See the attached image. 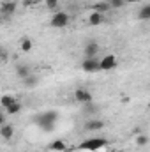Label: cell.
I'll return each instance as SVG.
<instances>
[{
  "label": "cell",
  "mask_w": 150,
  "mask_h": 152,
  "mask_svg": "<svg viewBox=\"0 0 150 152\" xmlns=\"http://www.w3.org/2000/svg\"><path fill=\"white\" fill-rule=\"evenodd\" d=\"M58 120V113L50 110V112H44L42 115L37 117V124L42 127V131H53L55 129V124Z\"/></svg>",
  "instance_id": "1"
},
{
  "label": "cell",
  "mask_w": 150,
  "mask_h": 152,
  "mask_svg": "<svg viewBox=\"0 0 150 152\" xmlns=\"http://www.w3.org/2000/svg\"><path fill=\"white\" fill-rule=\"evenodd\" d=\"M106 145H108L106 138H88V140L81 142L78 145V149H81V151H99V149H103Z\"/></svg>",
  "instance_id": "2"
},
{
  "label": "cell",
  "mask_w": 150,
  "mask_h": 152,
  "mask_svg": "<svg viewBox=\"0 0 150 152\" xmlns=\"http://www.w3.org/2000/svg\"><path fill=\"white\" fill-rule=\"evenodd\" d=\"M69 20H71V18H69L67 12L58 11V12H55L53 18H51V27H53V28H64V27H67Z\"/></svg>",
  "instance_id": "3"
},
{
  "label": "cell",
  "mask_w": 150,
  "mask_h": 152,
  "mask_svg": "<svg viewBox=\"0 0 150 152\" xmlns=\"http://www.w3.org/2000/svg\"><path fill=\"white\" fill-rule=\"evenodd\" d=\"M74 99L79 103V104L92 103V92L87 90V88H76L74 90Z\"/></svg>",
  "instance_id": "4"
},
{
  "label": "cell",
  "mask_w": 150,
  "mask_h": 152,
  "mask_svg": "<svg viewBox=\"0 0 150 152\" xmlns=\"http://www.w3.org/2000/svg\"><path fill=\"white\" fill-rule=\"evenodd\" d=\"M99 64H101V60H97V57H94V58H85L83 64H81V69H83L85 73H95V71H101V69H99Z\"/></svg>",
  "instance_id": "5"
},
{
  "label": "cell",
  "mask_w": 150,
  "mask_h": 152,
  "mask_svg": "<svg viewBox=\"0 0 150 152\" xmlns=\"http://www.w3.org/2000/svg\"><path fill=\"white\" fill-rule=\"evenodd\" d=\"M115 67H117V57L115 55H106L101 58V64H99L101 71H111Z\"/></svg>",
  "instance_id": "6"
},
{
  "label": "cell",
  "mask_w": 150,
  "mask_h": 152,
  "mask_svg": "<svg viewBox=\"0 0 150 152\" xmlns=\"http://www.w3.org/2000/svg\"><path fill=\"white\" fill-rule=\"evenodd\" d=\"M99 44L95 42V41H90L88 44H85V48H83V53H85V58H94V57H97V53H99Z\"/></svg>",
  "instance_id": "7"
},
{
  "label": "cell",
  "mask_w": 150,
  "mask_h": 152,
  "mask_svg": "<svg viewBox=\"0 0 150 152\" xmlns=\"http://www.w3.org/2000/svg\"><path fill=\"white\" fill-rule=\"evenodd\" d=\"M103 127H104V122L99 120V118H88V120L85 122V129H87V131H99V129H103Z\"/></svg>",
  "instance_id": "8"
},
{
  "label": "cell",
  "mask_w": 150,
  "mask_h": 152,
  "mask_svg": "<svg viewBox=\"0 0 150 152\" xmlns=\"http://www.w3.org/2000/svg\"><path fill=\"white\" fill-rule=\"evenodd\" d=\"M14 11H16V0H12V2H4V4H2V14H4V16L14 14Z\"/></svg>",
  "instance_id": "9"
},
{
  "label": "cell",
  "mask_w": 150,
  "mask_h": 152,
  "mask_svg": "<svg viewBox=\"0 0 150 152\" xmlns=\"http://www.w3.org/2000/svg\"><path fill=\"white\" fill-rule=\"evenodd\" d=\"M0 134H2L4 140H11L12 134H14V127H12L11 124H4V126L0 127Z\"/></svg>",
  "instance_id": "10"
},
{
  "label": "cell",
  "mask_w": 150,
  "mask_h": 152,
  "mask_svg": "<svg viewBox=\"0 0 150 152\" xmlns=\"http://www.w3.org/2000/svg\"><path fill=\"white\" fill-rule=\"evenodd\" d=\"M104 21V14H101V12H92L90 14V18H88V23L92 25V27H97V25H101Z\"/></svg>",
  "instance_id": "11"
},
{
  "label": "cell",
  "mask_w": 150,
  "mask_h": 152,
  "mask_svg": "<svg viewBox=\"0 0 150 152\" xmlns=\"http://www.w3.org/2000/svg\"><path fill=\"white\" fill-rule=\"evenodd\" d=\"M16 75L20 76L21 80H25V78H28V76H30V69H28V66H23V64H20V66H16Z\"/></svg>",
  "instance_id": "12"
},
{
  "label": "cell",
  "mask_w": 150,
  "mask_h": 152,
  "mask_svg": "<svg viewBox=\"0 0 150 152\" xmlns=\"http://www.w3.org/2000/svg\"><path fill=\"white\" fill-rule=\"evenodd\" d=\"M110 9H111L110 2H99V4H95V5H94V11H95V12H101V14L108 12Z\"/></svg>",
  "instance_id": "13"
},
{
  "label": "cell",
  "mask_w": 150,
  "mask_h": 152,
  "mask_svg": "<svg viewBox=\"0 0 150 152\" xmlns=\"http://www.w3.org/2000/svg\"><path fill=\"white\" fill-rule=\"evenodd\" d=\"M5 112H7L9 115H16V113H20V112H21V103H20V101H14V103H12V104H11L9 108H5Z\"/></svg>",
  "instance_id": "14"
},
{
  "label": "cell",
  "mask_w": 150,
  "mask_h": 152,
  "mask_svg": "<svg viewBox=\"0 0 150 152\" xmlns=\"http://www.w3.org/2000/svg\"><path fill=\"white\" fill-rule=\"evenodd\" d=\"M50 149H51V151L60 152V151H66V149H67V145H66V142H62V140H55V142L50 145Z\"/></svg>",
  "instance_id": "15"
},
{
  "label": "cell",
  "mask_w": 150,
  "mask_h": 152,
  "mask_svg": "<svg viewBox=\"0 0 150 152\" xmlns=\"http://www.w3.org/2000/svg\"><path fill=\"white\" fill-rule=\"evenodd\" d=\"M140 20H143V21H149L150 20V4H147V5H143L141 7V11H140Z\"/></svg>",
  "instance_id": "16"
},
{
  "label": "cell",
  "mask_w": 150,
  "mask_h": 152,
  "mask_svg": "<svg viewBox=\"0 0 150 152\" xmlns=\"http://www.w3.org/2000/svg\"><path fill=\"white\" fill-rule=\"evenodd\" d=\"M16 99L12 97V96H2V99H0V104H2V108L5 110V108H9L12 103H14Z\"/></svg>",
  "instance_id": "17"
},
{
  "label": "cell",
  "mask_w": 150,
  "mask_h": 152,
  "mask_svg": "<svg viewBox=\"0 0 150 152\" xmlns=\"http://www.w3.org/2000/svg\"><path fill=\"white\" fill-rule=\"evenodd\" d=\"M32 46H34V42H32L30 39H23V41H21V44H20V48H21V51H23V53H28V51L32 50Z\"/></svg>",
  "instance_id": "18"
},
{
  "label": "cell",
  "mask_w": 150,
  "mask_h": 152,
  "mask_svg": "<svg viewBox=\"0 0 150 152\" xmlns=\"http://www.w3.org/2000/svg\"><path fill=\"white\" fill-rule=\"evenodd\" d=\"M23 81H25V85H27V87H36V85H37V81H39V78H37V76H34V75H30L28 78H25Z\"/></svg>",
  "instance_id": "19"
},
{
  "label": "cell",
  "mask_w": 150,
  "mask_h": 152,
  "mask_svg": "<svg viewBox=\"0 0 150 152\" xmlns=\"http://www.w3.org/2000/svg\"><path fill=\"white\" fill-rule=\"evenodd\" d=\"M147 143H149V136H147V134H138V136H136V145L145 147Z\"/></svg>",
  "instance_id": "20"
},
{
  "label": "cell",
  "mask_w": 150,
  "mask_h": 152,
  "mask_svg": "<svg viewBox=\"0 0 150 152\" xmlns=\"http://www.w3.org/2000/svg\"><path fill=\"white\" fill-rule=\"evenodd\" d=\"M83 110H85L87 113H95V112H97L99 108H97V106H95L94 103H87V104H83Z\"/></svg>",
  "instance_id": "21"
},
{
  "label": "cell",
  "mask_w": 150,
  "mask_h": 152,
  "mask_svg": "<svg viewBox=\"0 0 150 152\" xmlns=\"http://www.w3.org/2000/svg\"><path fill=\"white\" fill-rule=\"evenodd\" d=\"M108 2H110V5L115 7V9H120V7L125 4V0H108Z\"/></svg>",
  "instance_id": "22"
},
{
  "label": "cell",
  "mask_w": 150,
  "mask_h": 152,
  "mask_svg": "<svg viewBox=\"0 0 150 152\" xmlns=\"http://www.w3.org/2000/svg\"><path fill=\"white\" fill-rule=\"evenodd\" d=\"M57 4H58V0H46V7L48 9H55Z\"/></svg>",
  "instance_id": "23"
},
{
  "label": "cell",
  "mask_w": 150,
  "mask_h": 152,
  "mask_svg": "<svg viewBox=\"0 0 150 152\" xmlns=\"http://www.w3.org/2000/svg\"><path fill=\"white\" fill-rule=\"evenodd\" d=\"M25 4L27 5H36V4H39V0H25Z\"/></svg>",
  "instance_id": "24"
},
{
  "label": "cell",
  "mask_w": 150,
  "mask_h": 152,
  "mask_svg": "<svg viewBox=\"0 0 150 152\" xmlns=\"http://www.w3.org/2000/svg\"><path fill=\"white\" fill-rule=\"evenodd\" d=\"M2 60H4V62L7 60V53H5V51H2Z\"/></svg>",
  "instance_id": "25"
},
{
  "label": "cell",
  "mask_w": 150,
  "mask_h": 152,
  "mask_svg": "<svg viewBox=\"0 0 150 152\" xmlns=\"http://www.w3.org/2000/svg\"><path fill=\"white\" fill-rule=\"evenodd\" d=\"M127 4H136V2H141V0H125Z\"/></svg>",
  "instance_id": "26"
},
{
  "label": "cell",
  "mask_w": 150,
  "mask_h": 152,
  "mask_svg": "<svg viewBox=\"0 0 150 152\" xmlns=\"http://www.w3.org/2000/svg\"><path fill=\"white\" fill-rule=\"evenodd\" d=\"M117 152H124V151H117Z\"/></svg>",
  "instance_id": "27"
},
{
  "label": "cell",
  "mask_w": 150,
  "mask_h": 152,
  "mask_svg": "<svg viewBox=\"0 0 150 152\" xmlns=\"http://www.w3.org/2000/svg\"><path fill=\"white\" fill-rule=\"evenodd\" d=\"M23 2H25V0H23Z\"/></svg>",
  "instance_id": "28"
}]
</instances>
